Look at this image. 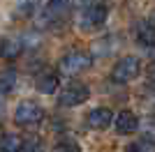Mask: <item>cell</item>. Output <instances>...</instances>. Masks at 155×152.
I'll return each mask as SVG.
<instances>
[{"mask_svg": "<svg viewBox=\"0 0 155 152\" xmlns=\"http://www.w3.org/2000/svg\"><path fill=\"white\" fill-rule=\"evenodd\" d=\"M91 65H93V55L88 51H70V53H65L60 58L58 71L65 76H77L81 71L91 69Z\"/></svg>", "mask_w": 155, "mask_h": 152, "instance_id": "1", "label": "cell"}, {"mask_svg": "<svg viewBox=\"0 0 155 152\" xmlns=\"http://www.w3.org/2000/svg\"><path fill=\"white\" fill-rule=\"evenodd\" d=\"M139 74H141V62H139V58L125 55L114 65V69H111V81L114 83H130V81H134Z\"/></svg>", "mask_w": 155, "mask_h": 152, "instance_id": "2", "label": "cell"}, {"mask_svg": "<svg viewBox=\"0 0 155 152\" xmlns=\"http://www.w3.org/2000/svg\"><path fill=\"white\" fill-rule=\"evenodd\" d=\"M42 118H44L42 106L35 104V101H28V99H23L19 106H16V111H14V122H16V125H35V122H39Z\"/></svg>", "mask_w": 155, "mask_h": 152, "instance_id": "3", "label": "cell"}, {"mask_svg": "<svg viewBox=\"0 0 155 152\" xmlns=\"http://www.w3.org/2000/svg\"><path fill=\"white\" fill-rule=\"evenodd\" d=\"M91 95V88L86 85V83H70L67 88L60 92L58 97V104L60 106H79V104H84Z\"/></svg>", "mask_w": 155, "mask_h": 152, "instance_id": "4", "label": "cell"}, {"mask_svg": "<svg viewBox=\"0 0 155 152\" xmlns=\"http://www.w3.org/2000/svg\"><path fill=\"white\" fill-rule=\"evenodd\" d=\"M107 23V7L104 5H91L81 16V25L84 28H100V25Z\"/></svg>", "mask_w": 155, "mask_h": 152, "instance_id": "5", "label": "cell"}, {"mask_svg": "<svg viewBox=\"0 0 155 152\" xmlns=\"http://www.w3.org/2000/svg\"><path fill=\"white\" fill-rule=\"evenodd\" d=\"M67 12H70L67 0H51V2L44 7V21L53 25V23H58V21H63L65 16H67Z\"/></svg>", "mask_w": 155, "mask_h": 152, "instance_id": "6", "label": "cell"}, {"mask_svg": "<svg viewBox=\"0 0 155 152\" xmlns=\"http://www.w3.org/2000/svg\"><path fill=\"white\" fill-rule=\"evenodd\" d=\"M114 122V113L111 108H104V106H97L88 113V127L91 129H107V127Z\"/></svg>", "mask_w": 155, "mask_h": 152, "instance_id": "7", "label": "cell"}, {"mask_svg": "<svg viewBox=\"0 0 155 152\" xmlns=\"http://www.w3.org/2000/svg\"><path fill=\"white\" fill-rule=\"evenodd\" d=\"M137 42L146 49H153L155 46V16L141 21L139 28H137Z\"/></svg>", "mask_w": 155, "mask_h": 152, "instance_id": "8", "label": "cell"}, {"mask_svg": "<svg viewBox=\"0 0 155 152\" xmlns=\"http://www.w3.org/2000/svg\"><path fill=\"white\" fill-rule=\"evenodd\" d=\"M116 122V131L118 134H132L139 129V118H137L132 111H120V113L114 118Z\"/></svg>", "mask_w": 155, "mask_h": 152, "instance_id": "9", "label": "cell"}, {"mask_svg": "<svg viewBox=\"0 0 155 152\" xmlns=\"http://www.w3.org/2000/svg\"><path fill=\"white\" fill-rule=\"evenodd\" d=\"M21 51H23V42L21 37H5L0 42V55L5 58V60H14V58L21 55Z\"/></svg>", "mask_w": 155, "mask_h": 152, "instance_id": "10", "label": "cell"}, {"mask_svg": "<svg viewBox=\"0 0 155 152\" xmlns=\"http://www.w3.org/2000/svg\"><path fill=\"white\" fill-rule=\"evenodd\" d=\"M58 74H53V71H44V74L37 76V81H35V88L42 92V95H51L58 90Z\"/></svg>", "mask_w": 155, "mask_h": 152, "instance_id": "11", "label": "cell"}, {"mask_svg": "<svg viewBox=\"0 0 155 152\" xmlns=\"http://www.w3.org/2000/svg\"><path fill=\"white\" fill-rule=\"evenodd\" d=\"M23 145H26V141L14 131L0 136V152H23Z\"/></svg>", "mask_w": 155, "mask_h": 152, "instance_id": "12", "label": "cell"}, {"mask_svg": "<svg viewBox=\"0 0 155 152\" xmlns=\"http://www.w3.org/2000/svg\"><path fill=\"white\" fill-rule=\"evenodd\" d=\"M14 83H16V71L2 69L0 71V95H7L9 90H14Z\"/></svg>", "mask_w": 155, "mask_h": 152, "instance_id": "13", "label": "cell"}, {"mask_svg": "<svg viewBox=\"0 0 155 152\" xmlns=\"http://www.w3.org/2000/svg\"><path fill=\"white\" fill-rule=\"evenodd\" d=\"M125 152H155V141H134L125 147Z\"/></svg>", "mask_w": 155, "mask_h": 152, "instance_id": "14", "label": "cell"}, {"mask_svg": "<svg viewBox=\"0 0 155 152\" xmlns=\"http://www.w3.org/2000/svg\"><path fill=\"white\" fill-rule=\"evenodd\" d=\"M35 7H37V0H19V12L23 16H32Z\"/></svg>", "mask_w": 155, "mask_h": 152, "instance_id": "15", "label": "cell"}, {"mask_svg": "<svg viewBox=\"0 0 155 152\" xmlns=\"http://www.w3.org/2000/svg\"><path fill=\"white\" fill-rule=\"evenodd\" d=\"M53 152H81V150H79L77 143H72V141H63V143H58V145L53 147Z\"/></svg>", "mask_w": 155, "mask_h": 152, "instance_id": "16", "label": "cell"}, {"mask_svg": "<svg viewBox=\"0 0 155 152\" xmlns=\"http://www.w3.org/2000/svg\"><path fill=\"white\" fill-rule=\"evenodd\" d=\"M146 76H148L150 81H155V60L148 62V67H146Z\"/></svg>", "mask_w": 155, "mask_h": 152, "instance_id": "17", "label": "cell"}, {"mask_svg": "<svg viewBox=\"0 0 155 152\" xmlns=\"http://www.w3.org/2000/svg\"><path fill=\"white\" fill-rule=\"evenodd\" d=\"M77 2H81V5H88V2H91V0H77Z\"/></svg>", "mask_w": 155, "mask_h": 152, "instance_id": "18", "label": "cell"}, {"mask_svg": "<svg viewBox=\"0 0 155 152\" xmlns=\"http://www.w3.org/2000/svg\"><path fill=\"white\" fill-rule=\"evenodd\" d=\"M0 106H2V95H0Z\"/></svg>", "mask_w": 155, "mask_h": 152, "instance_id": "19", "label": "cell"}]
</instances>
